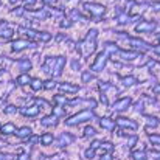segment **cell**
Instances as JSON below:
<instances>
[{
    "instance_id": "6da1fadb",
    "label": "cell",
    "mask_w": 160,
    "mask_h": 160,
    "mask_svg": "<svg viewBox=\"0 0 160 160\" xmlns=\"http://www.w3.org/2000/svg\"><path fill=\"white\" fill-rule=\"evenodd\" d=\"M92 117H93L92 112H89V110H82V112H79V113L70 117L69 120H65V124H69V126H76V124H79V123H84V121L90 120Z\"/></svg>"
},
{
    "instance_id": "7a4b0ae2",
    "label": "cell",
    "mask_w": 160,
    "mask_h": 160,
    "mask_svg": "<svg viewBox=\"0 0 160 160\" xmlns=\"http://www.w3.org/2000/svg\"><path fill=\"white\" fill-rule=\"evenodd\" d=\"M13 36V30L10 27L8 22H2L0 24V38H3V39H10Z\"/></svg>"
},
{
    "instance_id": "3957f363",
    "label": "cell",
    "mask_w": 160,
    "mask_h": 160,
    "mask_svg": "<svg viewBox=\"0 0 160 160\" xmlns=\"http://www.w3.org/2000/svg\"><path fill=\"white\" fill-rule=\"evenodd\" d=\"M28 47H31V42H30V41L19 39V41L13 42V50H14V51H20V50H24V48H28Z\"/></svg>"
},
{
    "instance_id": "277c9868",
    "label": "cell",
    "mask_w": 160,
    "mask_h": 160,
    "mask_svg": "<svg viewBox=\"0 0 160 160\" xmlns=\"http://www.w3.org/2000/svg\"><path fill=\"white\" fill-rule=\"evenodd\" d=\"M25 117H36L39 113V107L38 106H30V107H22L20 110Z\"/></svg>"
},
{
    "instance_id": "5b68a950",
    "label": "cell",
    "mask_w": 160,
    "mask_h": 160,
    "mask_svg": "<svg viewBox=\"0 0 160 160\" xmlns=\"http://www.w3.org/2000/svg\"><path fill=\"white\" fill-rule=\"evenodd\" d=\"M16 135L20 137V138H28V137L31 135V127H28V126L19 127V129L16 131Z\"/></svg>"
},
{
    "instance_id": "8992f818",
    "label": "cell",
    "mask_w": 160,
    "mask_h": 160,
    "mask_svg": "<svg viewBox=\"0 0 160 160\" xmlns=\"http://www.w3.org/2000/svg\"><path fill=\"white\" fill-rule=\"evenodd\" d=\"M72 141H73V135H70V134H61V137L58 140V144L59 146H65V144H70Z\"/></svg>"
},
{
    "instance_id": "52a82bcc",
    "label": "cell",
    "mask_w": 160,
    "mask_h": 160,
    "mask_svg": "<svg viewBox=\"0 0 160 160\" xmlns=\"http://www.w3.org/2000/svg\"><path fill=\"white\" fill-rule=\"evenodd\" d=\"M0 131H2V134H5V135H10V134H16L17 129L13 123H7V124H3L2 127H0Z\"/></svg>"
},
{
    "instance_id": "ba28073f",
    "label": "cell",
    "mask_w": 160,
    "mask_h": 160,
    "mask_svg": "<svg viewBox=\"0 0 160 160\" xmlns=\"http://www.w3.org/2000/svg\"><path fill=\"white\" fill-rule=\"evenodd\" d=\"M56 115H50V117H44L41 120V124L42 126H56Z\"/></svg>"
},
{
    "instance_id": "9c48e42d",
    "label": "cell",
    "mask_w": 160,
    "mask_h": 160,
    "mask_svg": "<svg viewBox=\"0 0 160 160\" xmlns=\"http://www.w3.org/2000/svg\"><path fill=\"white\" fill-rule=\"evenodd\" d=\"M117 123H118L120 126L131 127V129H135V127H137V123H135V121H131V120H127V118H118Z\"/></svg>"
},
{
    "instance_id": "30bf717a",
    "label": "cell",
    "mask_w": 160,
    "mask_h": 160,
    "mask_svg": "<svg viewBox=\"0 0 160 160\" xmlns=\"http://www.w3.org/2000/svg\"><path fill=\"white\" fill-rule=\"evenodd\" d=\"M129 103H131L129 98H123V100H120V101L113 106V109H115V110H124V109L129 106Z\"/></svg>"
},
{
    "instance_id": "8fae6325",
    "label": "cell",
    "mask_w": 160,
    "mask_h": 160,
    "mask_svg": "<svg viewBox=\"0 0 160 160\" xmlns=\"http://www.w3.org/2000/svg\"><path fill=\"white\" fill-rule=\"evenodd\" d=\"M17 65H19L20 70H30V69H31V62H30L28 59H20V61H17Z\"/></svg>"
},
{
    "instance_id": "7c38bea8",
    "label": "cell",
    "mask_w": 160,
    "mask_h": 160,
    "mask_svg": "<svg viewBox=\"0 0 160 160\" xmlns=\"http://www.w3.org/2000/svg\"><path fill=\"white\" fill-rule=\"evenodd\" d=\"M51 141H53V134H50V132H48V134H44V135L41 137V143L45 144V146L50 144Z\"/></svg>"
},
{
    "instance_id": "4fadbf2b",
    "label": "cell",
    "mask_w": 160,
    "mask_h": 160,
    "mask_svg": "<svg viewBox=\"0 0 160 160\" xmlns=\"http://www.w3.org/2000/svg\"><path fill=\"white\" fill-rule=\"evenodd\" d=\"M30 82H31V78L28 75H20L17 78V84H20V86H25V84H30Z\"/></svg>"
},
{
    "instance_id": "5bb4252c",
    "label": "cell",
    "mask_w": 160,
    "mask_h": 160,
    "mask_svg": "<svg viewBox=\"0 0 160 160\" xmlns=\"http://www.w3.org/2000/svg\"><path fill=\"white\" fill-rule=\"evenodd\" d=\"M31 89L33 90H41L42 87H44V84H42V81L41 79H31Z\"/></svg>"
},
{
    "instance_id": "9a60e30c",
    "label": "cell",
    "mask_w": 160,
    "mask_h": 160,
    "mask_svg": "<svg viewBox=\"0 0 160 160\" xmlns=\"http://www.w3.org/2000/svg\"><path fill=\"white\" fill-rule=\"evenodd\" d=\"M100 123H101V126H103V127H106V129H112V127H113V121H112V120H109V118H103Z\"/></svg>"
},
{
    "instance_id": "2e32d148",
    "label": "cell",
    "mask_w": 160,
    "mask_h": 160,
    "mask_svg": "<svg viewBox=\"0 0 160 160\" xmlns=\"http://www.w3.org/2000/svg\"><path fill=\"white\" fill-rule=\"evenodd\" d=\"M132 157H134V160H144V158H146V154H144L143 151H135V152L132 154Z\"/></svg>"
},
{
    "instance_id": "e0dca14e",
    "label": "cell",
    "mask_w": 160,
    "mask_h": 160,
    "mask_svg": "<svg viewBox=\"0 0 160 160\" xmlns=\"http://www.w3.org/2000/svg\"><path fill=\"white\" fill-rule=\"evenodd\" d=\"M53 115H56V117H62V115H65V110H64L62 107L56 106V107H53Z\"/></svg>"
},
{
    "instance_id": "ac0fdd59",
    "label": "cell",
    "mask_w": 160,
    "mask_h": 160,
    "mask_svg": "<svg viewBox=\"0 0 160 160\" xmlns=\"http://www.w3.org/2000/svg\"><path fill=\"white\" fill-rule=\"evenodd\" d=\"M61 90H65V92H76V87H75V86H70V84H61Z\"/></svg>"
},
{
    "instance_id": "d6986e66",
    "label": "cell",
    "mask_w": 160,
    "mask_h": 160,
    "mask_svg": "<svg viewBox=\"0 0 160 160\" xmlns=\"http://www.w3.org/2000/svg\"><path fill=\"white\" fill-rule=\"evenodd\" d=\"M13 155L11 154H5V152H0V160H11Z\"/></svg>"
},
{
    "instance_id": "ffe728a7",
    "label": "cell",
    "mask_w": 160,
    "mask_h": 160,
    "mask_svg": "<svg viewBox=\"0 0 160 160\" xmlns=\"http://www.w3.org/2000/svg\"><path fill=\"white\" fill-rule=\"evenodd\" d=\"M5 112H7V113H16V112H17V107H14V106H8V107L5 109Z\"/></svg>"
},
{
    "instance_id": "44dd1931",
    "label": "cell",
    "mask_w": 160,
    "mask_h": 160,
    "mask_svg": "<svg viewBox=\"0 0 160 160\" xmlns=\"http://www.w3.org/2000/svg\"><path fill=\"white\" fill-rule=\"evenodd\" d=\"M17 160H30V155H28V154H24V152H19Z\"/></svg>"
},
{
    "instance_id": "7402d4cb",
    "label": "cell",
    "mask_w": 160,
    "mask_h": 160,
    "mask_svg": "<svg viewBox=\"0 0 160 160\" xmlns=\"http://www.w3.org/2000/svg\"><path fill=\"white\" fill-rule=\"evenodd\" d=\"M84 132H86V137H89V135H95V129H93V127H87Z\"/></svg>"
},
{
    "instance_id": "603a6c76",
    "label": "cell",
    "mask_w": 160,
    "mask_h": 160,
    "mask_svg": "<svg viewBox=\"0 0 160 160\" xmlns=\"http://www.w3.org/2000/svg\"><path fill=\"white\" fill-rule=\"evenodd\" d=\"M149 138H151L152 143H158V144H160V135H151Z\"/></svg>"
},
{
    "instance_id": "cb8c5ba5",
    "label": "cell",
    "mask_w": 160,
    "mask_h": 160,
    "mask_svg": "<svg viewBox=\"0 0 160 160\" xmlns=\"http://www.w3.org/2000/svg\"><path fill=\"white\" fill-rule=\"evenodd\" d=\"M55 86H56V84H55V81H47V84H45L44 87H45V89H53Z\"/></svg>"
},
{
    "instance_id": "d4e9b609",
    "label": "cell",
    "mask_w": 160,
    "mask_h": 160,
    "mask_svg": "<svg viewBox=\"0 0 160 160\" xmlns=\"http://www.w3.org/2000/svg\"><path fill=\"white\" fill-rule=\"evenodd\" d=\"M101 149H103V151H110V149H112V144H110V143H104V146H101Z\"/></svg>"
},
{
    "instance_id": "484cf974",
    "label": "cell",
    "mask_w": 160,
    "mask_h": 160,
    "mask_svg": "<svg viewBox=\"0 0 160 160\" xmlns=\"http://www.w3.org/2000/svg\"><path fill=\"white\" fill-rule=\"evenodd\" d=\"M93 152H95V149H93V148H92V149H89V151L86 152V157H87V158H92V157H93Z\"/></svg>"
},
{
    "instance_id": "4316f807",
    "label": "cell",
    "mask_w": 160,
    "mask_h": 160,
    "mask_svg": "<svg viewBox=\"0 0 160 160\" xmlns=\"http://www.w3.org/2000/svg\"><path fill=\"white\" fill-rule=\"evenodd\" d=\"M132 82H134V78H126V79H124V84H126V86H131Z\"/></svg>"
},
{
    "instance_id": "83f0119b",
    "label": "cell",
    "mask_w": 160,
    "mask_h": 160,
    "mask_svg": "<svg viewBox=\"0 0 160 160\" xmlns=\"http://www.w3.org/2000/svg\"><path fill=\"white\" fill-rule=\"evenodd\" d=\"M38 104H41V106H44V107H48L47 101H44V100H38Z\"/></svg>"
},
{
    "instance_id": "f1b7e54d",
    "label": "cell",
    "mask_w": 160,
    "mask_h": 160,
    "mask_svg": "<svg viewBox=\"0 0 160 160\" xmlns=\"http://www.w3.org/2000/svg\"><path fill=\"white\" fill-rule=\"evenodd\" d=\"M61 158H62L61 155H55V157H48L47 160H61Z\"/></svg>"
},
{
    "instance_id": "f546056e",
    "label": "cell",
    "mask_w": 160,
    "mask_h": 160,
    "mask_svg": "<svg viewBox=\"0 0 160 160\" xmlns=\"http://www.w3.org/2000/svg\"><path fill=\"white\" fill-rule=\"evenodd\" d=\"M34 2H36V0H27V5L31 7V5H34Z\"/></svg>"
},
{
    "instance_id": "4dcf8cb0",
    "label": "cell",
    "mask_w": 160,
    "mask_h": 160,
    "mask_svg": "<svg viewBox=\"0 0 160 160\" xmlns=\"http://www.w3.org/2000/svg\"><path fill=\"white\" fill-rule=\"evenodd\" d=\"M110 158H112V157H110V155H104V157H103V158H101V160H110Z\"/></svg>"
},
{
    "instance_id": "1f68e13d",
    "label": "cell",
    "mask_w": 160,
    "mask_h": 160,
    "mask_svg": "<svg viewBox=\"0 0 160 160\" xmlns=\"http://www.w3.org/2000/svg\"><path fill=\"white\" fill-rule=\"evenodd\" d=\"M44 2H45V3H53L55 0H44Z\"/></svg>"
},
{
    "instance_id": "d6a6232c",
    "label": "cell",
    "mask_w": 160,
    "mask_h": 160,
    "mask_svg": "<svg viewBox=\"0 0 160 160\" xmlns=\"http://www.w3.org/2000/svg\"><path fill=\"white\" fill-rule=\"evenodd\" d=\"M0 146H2V143H0Z\"/></svg>"
}]
</instances>
